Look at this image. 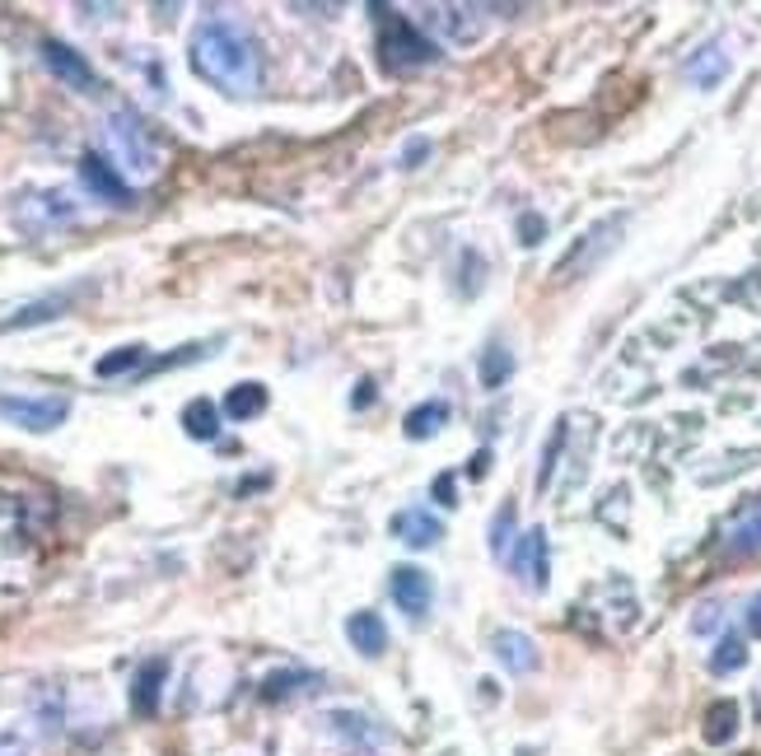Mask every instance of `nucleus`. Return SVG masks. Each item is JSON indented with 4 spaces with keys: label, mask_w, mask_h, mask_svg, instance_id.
I'll use <instances>...</instances> for the list:
<instances>
[{
    "label": "nucleus",
    "mask_w": 761,
    "mask_h": 756,
    "mask_svg": "<svg viewBox=\"0 0 761 756\" xmlns=\"http://www.w3.org/2000/svg\"><path fill=\"white\" fill-rule=\"evenodd\" d=\"M192 71L230 99L257 94L262 57H257L253 33L230 24V19H201L192 33Z\"/></svg>",
    "instance_id": "nucleus-1"
},
{
    "label": "nucleus",
    "mask_w": 761,
    "mask_h": 756,
    "mask_svg": "<svg viewBox=\"0 0 761 756\" xmlns=\"http://www.w3.org/2000/svg\"><path fill=\"white\" fill-rule=\"evenodd\" d=\"M621 234H626V215H602L598 225H589L585 234H579L575 243H570V253L556 262V280H579V276H589L593 266H602L612 253H617V243H621Z\"/></svg>",
    "instance_id": "nucleus-2"
},
{
    "label": "nucleus",
    "mask_w": 761,
    "mask_h": 756,
    "mask_svg": "<svg viewBox=\"0 0 761 756\" xmlns=\"http://www.w3.org/2000/svg\"><path fill=\"white\" fill-rule=\"evenodd\" d=\"M374 14H378V52H384L388 71H416V65H430L439 57V48L412 19H397L388 10H374Z\"/></svg>",
    "instance_id": "nucleus-3"
},
{
    "label": "nucleus",
    "mask_w": 761,
    "mask_h": 756,
    "mask_svg": "<svg viewBox=\"0 0 761 756\" xmlns=\"http://www.w3.org/2000/svg\"><path fill=\"white\" fill-rule=\"evenodd\" d=\"M71 416V402L65 397H29V392H0V420L29 430V435H52L57 426H65Z\"/></svg>",
    "instance_id": "nucleus-4"
},
{
    "label": "nucleus",
    "mask_w": 761,
    "mask_h": 756,
    "mask_svg": "<svg viewBox=\"0 0 761 756\" xmlns=\"http://www.w3.org/2000/svg\"><path fill=\"white\" fill-rule=\"evenodd\" d=\"M108 145H113V154L122 160V168L131 173H154L160 168V154H154V141L145 136V126L136 113H113L108 118Z\"/></svg>",
    "instance_id": "nucleus-5"
},
{
    "label": "nucleus",
    "mask_w": 761,
    "mask_h": 756,
    "mask_svg": "<svg viewBox=\"0 0 761 756\" xmlns=\"http://www.w3.org/2000/svg\"><path fill=\"white\" fill-rule=\"evenodd\" d=\"M509 570L528 593H547L551 584V546H547V532L542 528H528L519 542L509 551Z\"/></svg>",
    "instance_id": "nucleus-6"
},
{
    "label": "nucleus",
    "mask_w": 761,
    "mask_h": 756,
    "mask_svg": "<svg viewBox=\"0 0 761 756\" xmlns=\"http://www.w3.org/2000/svg\"><path fill=\"white\" fill-rule=\"evenodd\" d=\"M80 183L89 187V196H99L103 206H131V187L126 177L103 160V154H80Z\"/></svg>",
    "instance_id": "nucleus-7"
},
{
    "label": "nucleus",
    "mask_w": 761,
    "mask_h": 756,
    "mask_svg": "<svg viewBox=\"0 0 761 756\" xmlns=\"http://www.w3.org/2000/svg\"><path fill=\"white\" fill-rule=\"evenodd\" d=\"M42 61H48V71H52L61 84H71L75 94H94V89H99L94 65H89L75 48H65V42H57V38L42 42Z\"/></svg>",
    "instance_id": "nucleus-8"
},
{
    "label": "nucleus",
    "mask_w": 761,
    "mask_h": 756,
    "mask_svg": "<svg viewBox=\"0 0 761 756\" xmlns=\"http://www.w3.org/2000/svg\"><path fill=\"white\" fill-rule=\"evenodd\" d=\"M388 593H393L397 612H407L412 621H420L425 612H430L435 584H430V574H425L420 565H397V570H393V580H388Z\"/></svg>",
    "instance_id": "nucleus-9"
},
{
    "label": "nucleus",
    "mask_w": 761,
    "mask_h": 756,
    "mask_svg": "<svg viewBox=\"0 0 761 756\" xmlns=\"http://www.w3.org/2000/svg\"><path fill=\"white\" fill-rule=\"evenodd\" d=\"M388 532L402 546L425 551V546H435L444 538V523L430 514V509H397V514L388 519Z\"/></svg>",
    "instance_id": "nucleus-10"
},
{
    "label": "nucleus",
    "mask_w": 761,
    "mask_h": 756,
    "mask_svg": "<svg viewBox=\"0 0 761 756\" xmlns=\"http://www.w3.org/2000/svg\"><path fill=\"white\" fill-rule=\"evenodd\" d=\"M757 551H761V496H752L724 528V555L743 561V555H757Z\"/></svg>",
    "instance_id": "nucleus-11"
},
{
    "label": "nucleus",
    "mask_w": 761,
    "mask_h": 756,
    "mask_svg": "<svg viewBox=\"0 0 761 756\" xmlns=\"http://www.w3.org/2000/svg\"><path fill=\"white\" fill-rule=\"evenodd\" d=\"M729 71H733V57H729V48H724L720 38L706 42L701 52H691L687 65H682V75L697 84V89H720L729 80Z\"/></svg>",
    "instance_id": "nucleus-12"
},
{
    "label": "nucleus",
    "mask_w": 761,
    "mask_h": 756,
    "mask_svg": "<svg viewBox=\"0 0 761 756\" xmlns=\"http://www.w3.org/2000/svg\"><path fill=\"white\" fill-rule=\"evenodd\" d=\"M490 654H496V663L505 673H532L537 663H542L537 640L524 635V631H496V635H490Z\"/></svg>",
    "instance_id": "nucleus-13"
},
{
    "label": "nucleus",
    "mask_w": 761,
    "mask_h": 756,
    "mask_svg": "<svg viewBox=\"0 0 761 756\" xmlns=\"http://www.w3.org/2000/svg\"><path fill=\"white\" fill-rule=\"evenodd\" d=\"M164 677H169V658H145L136 677H131V709L141 719H150L160 709V692H164Z\"/></svg>",
    "instance_id": "nucleus-14"
},
{
    "label": "nucleus",
    "mask_w": 761,
    "mask_h": 756,
    "mask_svg": "<svg viewBox=\"0 0 761 756\" xmlns=\"http://www.w3.org/2000/svg\"><path fill=\"white\" fill-rule=\"evenodd\" d=\"M346 640H351L365 658H378V654L388 650V626H384V616H378V612H351V621H346Z\"/></svg>",
    "instance_id": "nucleus-15"
},
{
    "label": "nucleus",
    "mask_w": 761,
    "mask_h": 756,
    "mask_svg": "<svg viewBox=\"0 0 761 756\" xmlns=\"http://www.w3.org/2000/svg\"><path fill=\"white\" fill-rule=\"evenodd\" d=\"M444 426H449V402L444 397H430V402H420L407 411V420H402V430H407V439H435Z\"/></svg>",
    "instance_id": "nucleus-16"
},
{
    "label": "nucleus",
    "mask_w": 761,
    "mask_h": 756,
    "mask_svg": "<svg viewBox=\"0 0 761 756\" xmlns=\"http://www.w3.org/2000/svg\"><path fill=\"white\" fill-rule=\"evenodd\" d=\"M71 299H75V290H65V295H48V299H33V304H24V308H19L14 318H6V323H0V331H19V327L52 323V318H61L65 308H71Z\"/></svg>",
    "instance_id": "nucleus-17"
},
{
    "label": "nucleus",
    "mask_w": 761,
    "mask_h": 756,
    "mask_svg": "<svg viewBox=\"0 0 761 756\" xmlns=\"http://www.w3.org/2000/svg\"><path fill=\"white\" fill-rule=\"evenodd\" d=\"M738 724H743V709H738V701H714L706 709V743L710 747H729L738 738Z\"/></svg>",
    "instance_id": "nucleus-18"
},
{
    "label": "nucleus",
    "mask_w": 761,
    "mask_h": 756,
    "mask_svg": "<svg viewBox=\"0 0 761 756\" xmlns=\"http://www.w3.org/2000/svg\"><path fill=\"white\" fill-rule=\"evenodd\" d=\"M183 430H187V439L211 443L220 435V407L211 402V397H192V402L183 407Z\"/></svg>",
    "instance_id": "nucleus-19"
},
{
    "label": "nucleus",
    "mask_w": 761,
    "mask_h": 756,
    "mask_svg": "<svg viewBox=\"0 0 761 756\" xmlns=\"http://www.w3.org/2000/svg\"><path fill=\"white\" fill-rule=\"evenodd\" d=\"M327 733H337V738H351V743H361V747H369V743L378 738L374 719H365L361 709H332V715H327Z\"/></svg>",
    "instance_id": "nucleus-20"
},
{
    "label": "nucleus",
    "mask_w": 761,
    "mask_h": 756,
    "mask_svg": "<svg viewBox=\"0 0 761 756\" xmlns=\"http://www.w3.org/2000/svg\"><path fill=\"white\" fill-rule=\"evenodd\" d=\"M262 411H266V388L262 384H239V388H230V397H225V416L230 420H253Z\"/></svg>",
    "instance_id": "nucleus-21"
},
{
    "label": "nucleus",
    "mask_w": 761,
    "mask_h": 756,
    "mask_svg": "<svg viewBox=\"0 0 761 756\" xmlns=\"http://www.w3.org/2000/svg\"><path fill=\"white\" fill-rule=\"evenodd\" d=\"M477 10H467V6H444V10H435V19H439V29L449 33L454 42H473L477 33H481V19H473Z\"/></svg>",
    "instance_id": "nucleus-22"
},
{
    "label": "nucleus",
    "mask_w": 761,
    "mask_h": 756,
    "mask_svg": "<svg viewBox=\"0 0 761 756\" xmlns=\"http://www.w3.org/2000/svg\"><path fill=\"white\" fill-rule=\"evenodd\" d=\"M514 374V355L505 346H486L481 350V365H477V378H481V388H505V378Z\"/></svg>",
    "instance_id": "nucleus-23"
},
{
    "label": "nucleus",
    "mask_w": 761,
    "mask_h": 756,
    "mask_svg": "<svg viewBox=\"0 0 761 756\" xmlns=\"http://www.w3.org/2000/svg\"><path fill=\"white\" fill-rule=\"evenodd\" d=\"M738 668H748V640L743 635H724L720 644H714V654H710V673H738Z\"/></svg>",
    "instance_id": "nucleus-24"
},
{
    "label": "nucleus",
    "mask_w": 761,
    "mask_h": 756,
    "mask_svg": "<svg viewBox=\"0 0 761 756\" xmlns=\"http://www.w3.org/2000/svg\"><path fill=\"white\" fill-rule=\"evenodd\" d=\"M145 365V346H118L113 355H103V360L94 365L99 378H118V374H136Z\"/></svg>",
    "instance_id": "nucleus-25"
},
{
    "label": "nucleus",
    "mask_w": 761,
    "mask_h": 756,
    "mask_svg": "<svg viewBox=\"0 0 761 756\" xmlns=\"http://www.w3.org/2000/svg\"><path fill=\"white\" fill-rule=\"evenodd\" d=\"M566 449V420H556V430H551V443L542 449V467H537V491H547L551 477H556V458H561Z\"/></svg>",
    "instance_id": "nucleus-26"
},
{
    "label": "nucleus",
    "mask_w": 761,
    "mask_h": 756,
    "mask_svg": "<svg viewBox=\"0 0 761 756\" xmlns=\"http://www.w3.org/2000/svg\"><path fill=\"white\" fill-rule=\"evenodd\" d=\"M308 682H313L308 673H272V677L262 682V696L266 701H285V696H295L300 686H308Z\"/></svg>",
    "instance_id": "nucleus-27"
},
{
    "label": "nucleus",
    "mask_w": 761,
    "mask_h": 756,
    "mask_svg": "<svg viewBox=\"0 0 761 756\" xmlns=\"http://www.w3.org/2000/svg\"><path fill=\"white\" fill-rule=\"evenodd\" d=\"M514 538V504H500L496 519H490V555H505Z\"/></svg>",
    "instance_id": "nucleus-28"
},
{
    "label": "nucleus",
    "mask_w": 761,
    "mask_h": 756,
    "mask_svg": "<svg viewBox=\"0 0 761 756\" xmlns=\"http://www.w3.org/2000/svg\"><path fill=\"white\" fill-rule=\"evenodd\" d=\"M0 756H33V738L24 728L6 724V728H0Z\"/></svg>",
    "instance_id": "nucleus-29"
},
{
    "label": "nucleus",
    "mask_w": 761,
    "mask_h": 756,
    "mask_svg": "<svg viewBox=\"0 0 761 756\" xmlns=\"http://www.w3.org/2000/svg\"><path fill=\"white\" fill-rule=\"evenodd\" d=\"M547 238V219L537 215V211H528V215H519V243L524 248H537V243Z\"/></svg>",
    "instance_id": "nucleus-30"
},
{
    "label": "nucleus",
    "mask_w": 761,
    "mask_h": 756,
    "mask_svg": "<svg viewBox=\"0 0 761 756\" xmlns=\"http://www.w3.org/2000/svg\"><path fill=\"white\" fill-rule=\"evenodd\" d=\"M430 496H435V500H439L444 509H454V504H458V491H454V477H449V472H439V477H435V486H430Z\"/></svg>",
    "instance_id": "nucleus-31"
},
{
    "label": "nucleus",
    "mask_w": 761,
    "mask_h": 756,
    "mask_svg": "<svg viewBox=\"0 0 761 756\" xmlns=\"http://www.w3.org/2000/svg\"><path fill=\"white\" fill-rule=\"evenodd\" d=\"M425 154H430V141H407V150H402V168H420Z\"/></svg>",
    "instance_id": "nucleus-32"
},
{
    "label": "nucleus",
    "mask_w": 761,
    "mask_h": 756,
    "mask_svg": "<svg viewBox=\"0 0 761 756\" xmlns=\"http://www.w3.org/2000/svg\"><path fill=\"white\" fill-rule=\"evenodd\" d=\"M714 621H720V603H710V607H701V616H697V621H691V631H697V635H701L706 626H714Z\"/></svg>",
    "instance_id": "nucleus-33"
},
{
    "label": "nucleus",
    "mask_w": 761,
    "mask_h": 756,
    "mask_svg": "<svg viewBox=\"0 0 761 756\" xmlns=\"http://www.w3.org/2000/svg\"><path fill=\"white\" fill-rule=\"evenodd\" d=\"M369 402H374V384H369V378H361V384H355L351 407H369Z\"/></svg>",
    "instance_id": "nucleus-34"
},
{
    "label": "nucleus",
    "mask_w": 761,
    "mask_h": 756,
    "mask_svg": "<svg viewBox=\"0 0 761 756\" xmlns=\"http://www.w3.org/2000/svg\"><path fill=\"white\" fill-rule=\"evenodd\" d=\"M748 635H761V593L748 603Z\"/></svg>",
    "instance_id": "nucleus-35"
},
{
    "label": "nucleus",
    "mask_w": 761,
    "mask_h": 756,
    "mask_svg": "<svg viewBox=\"0 0 761 756\" xmlns=\"http://www.w3.org/2000/svg\"><path fill=\"white\" fill-rule=\"evenodd\" d=\"M486 467H490V453L481 449L473 462H467V477H473V481H481V477H486Z\"/></svg>",
    "instance_id": "nucleus-36"
},
{
    "label": "nucleus",
    "mask_w": 761,
    "mask_h": 756,
    "mask_svg": "<svg viewBox=\"0 0 761 756\" xmlns=\"http://www.w3.org/2000/svg\"><path fill=\"white\" fill-rule=\"evenodd\" d=\"M346 756H378V752H374V747H351Z\"/></svg>",
    "instance_id": "nucleus-37"
}]
</instances>
